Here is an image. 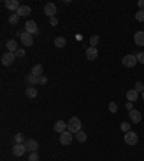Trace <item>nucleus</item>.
Instances as JSON below:
<instances>
[{
  "mask_svg": "<svg viewBox=\"0 0 144 161\" xmlns=\"http://www.w3.org/2000/svg\"><path fill=\"white\" fill-rule=\"evenodd\" d=\"M81 127H82V124H81V121L76 118V117H72L69 121H68V131L72 132V134H76V132L81 131Z\"/></svg>",
  "mask_w": 144,
  "mask_h": 161,
  "instance_id": "nucleus-1",
  "label": "nucleus"
},
{
  "mask_svg": "<svg viewBox=\"0 0 144 161\" xmlns=\"http://www.w3.org/2000/svg\"><path fill=\"white\" fill-rule=\"evenodd\" d=\"M124 141H125V144L128 145H136L138 142V137L134 131H128L125 132V135H124Z\"/></svg>",
  "mask_w": 144,
  "mask_h": 161,
  "instance_id": "nucleus-2",
  "label": "nucleus"
},
{
  "mask_svg": "<svg viewBox=\"0 0 144 161\" xmlns=\"http://www.w3.org/2000/svg\"><path fill=\"white\" fill-rule=\"evenodd\" d=\"M25 32L30 33V35H39L41 30L37 29V25L33 20H28L25 23Z\"/></svg>",
  "mask_w": 144,
  "mask_h": 161,
  "instance_id": "nucleus-3",
  "label": "nucleus"
},
{
  "mask_svg": "<svg viewBox=\"0 0 144 161\" xmlns=\"http://www.w3.org/2000/svg\"><path fill=\"white\" fill-rule=\"evenodd\" d=\"M17 35L20 36V40L25 46H32L33 45V36L28 32H17Z\"/></svg>",
  "mask_w": 144,
  "mask_h": 161,
  "instance_id": "nucleus-4",
  "label": "nucleus"
},
{
  "mask_svg": "<svg viewBox=\"0 0 144 161\" xmlns=\"http://www.w3.org/2000/svg\"><path fill=\"white\" fill-rule=\"evenodd\" d=\"M137 62H138V61H137L136 55H127V56L123 58V65L125 66V68H134Z\"/></svg>",
  "mask_w": 144,
  "mask_h": 161,
  "instance_id": "nucleus-5",
  "label": "nucleus"
},
{
  "mask_svg": "<svg viewBox=\"0 0 144 161\" xmlns=\"http://www.w3.org/2000/svg\"><path fill=\"white\" fill-rule=\"evenodd\" d=\"M23 145H25L26 151H29V153H35V151H37V148H39V144H37V141H35V140H26L25 142H23Z\"/></svg>",
  "mask_w": 144,
  "mask_h": 161,
  "instance_id": "nucleus-6",
  "label": "nucleus"
},
{
  "mask_svg": "<svg viewBox=\"0 0 144 161\" xmlns=\"http://www.w3.org/2000/svg\"><path fill=\"white\" fill-rule=\"evenodd\" d=\"M72 132L69 131H65V132H62L61 137H59V142H61L62 145H69L71 142H72Z\"/></svg>",
  "mask_w": 144,
  "mask_h": 161,
  "instance_id": "nucleus-7",
  "label": "nucleus"
},
{
  "mask_svg": "<svg viewBox=\"0 0 144 161\" xmlns=\"http://www.w3.org/2000/svg\"><path fill=\"white\" fill-rule=\"evenodd\" d=\"M15 59H16V55L12 53V52H7V53H4L2 56V63L4 66H10L13 62H15Z\"/></svg>",
  "mask_w": 144,
  "mask_h": 161,
  "instance_id": "nucleus-8",
  "label": "nucleus"
},
{
  "mask_svg": "<svg viewBox=\"0 0 144 161\" xmlns=\"http://www.w3.org/2000/svg\"><path fill=\"white\" fill-rule=\"evenodd\" d=\"M43 13H45L46 16L50 17H55V13H56V6H55V3H46L45 7H43Z\"/></svg>",
  "mask_w": 144,
  "mask_h": 161,
  "instance_id": "nucleus-9",
  "label": "nucleus"
},
{
  "mask_svg": "<svg viewBox=\"0 0 144 161\" xmlns=\"http://www.w3.org/2000/svg\"><path fill=\"white\" fill-rule=\"evenodd\" d=\"M13 154L16 155V157H22L23 154L26 153V148H25V145L23 144H15L13 145V148H12Z\"/></svg>",
  "mask_w": 144,
  "mask_h": 161,
  "instance_id": "nucleus-10",
  "label": "nucleus"
},
{
  "mask_svg": "<svg viewBox=\"0 0 144 161\" xmlns=\"http://www.w3.org/2000/svg\"><path fill=\"white\" fill-rule=\"evenodd\" d=\"M97 58H98V49L89 46V48L86 49V59H88V61H95Z\"/></svg>",
  "mask_w": 144,
  "mask_h": 161,
  "instance_id": "nucleus-11",
  "label": "nucleus"
},
{
  "mask_svg": "<svg viewBox=\"0 0 144 161\" xmlns=\"http://www.w3.org/2000/svg\"><path fill=\"white\" fill-rule=\"evenodd\" d=\"M4 4H6V7H7L9 10H12V12H17L19 7H20V4H19L17 0H6Z\"/></svg>",
  "mask_w": 144,
  "mask_h": 161,
  "instance_id": "nucleus-12",
  "label": "nucleus"
},
{
  "mask_svg": "<svg viewBox=\"0 0 144 161\" xmlns=\"http://www.w3.org/2000/svg\"><path fill=\"white\" fill-rule=\"evenodd\" d=\"M54 128H55V132H59V134H62V132L66 131V128H68V124H66L65 121L59 120V121H56V122H55Z\"/></svg>",
  "mask_w": 144,
  "mask_h": 161,
  "instance_id": "nucleus-13",
  "label": "nucleus"
},
{
  "mask_svg": "<svg viewBox=\"0 0 144 161\" xmlns=\"http://www.w3.org/2000/svg\"><path fill=\"white\" fill-rule=\"evenodd\" d=\"M128 117H130V120H131L134 124H138L141 121V114H140V111H137V109H133V111L128 112Z\"/></svg>",
  "mask_w": 144,
  "mask_h": 161,
  "instance_id": "nucleus-14",
  "label": "nucleus"
},
{
  "mask_svg": "<svg viewBox=\"0 0 144 161\" xmlns=\"http://www.w3.org/2000/svg\"><path fill=\"white\" fill-rule=\"evenodd\" d=\"M30 12H32V9L29 7V6H20V7H19V10L16 12V15L19 17H25V16H29V15H30Z\"/></svg>",
  "mask_w": 144,
  "mask_h": 161,
  "instance_id": "nucleus-15",
  "label": "nucleus"
},
{
  "mask_svg": "<svg viewBox=\"0 0 144 161\" xmlns=\"http://www.w3.org/2000/svg\"><path fill=\"white\" fill-rule=\"evenodd\" d=\"M6 48H7V52H12V53H15L19 48H17V42L15 40V39H10V40L6 42Z\"/></svg>",
  "mask_w": 144,
  "mask_h": 161,
  "instance_id": "nucleus-16",
  "label": "nucleus"
},
{
  "mask_svg": "<svg viewBox=\"0 0 144 161\" xmlns=\"http://www.w3.org/2000/svg\"><path fill=\"white\" fill-rule=\"evenodd\" d=\"M30 74H32L33 76H36V78H41L42 75H43V68H42V65H39V63L35 65L32 68V72H30Z\"/></svg>",
  "mask_w": 144,
  "mask_h": 161,
  "instance_id": "nucleus-17",
  "label": "nucleus"
},
{
  "mask_svg": "<svg viewBox=\"0 0 144 161\" xmlns=\"http://www.w3.org/2000/svg\"><path fill=\"white\" fill-rule=\"evenodd\" d=\"M134 42L137 46H144V32H137L134 35Z\"/></svg>",
  "mask_w": 144,
  "mask_h": 161,
  "instance_id": "nucleus-18",
  "label": "nucleus"
},
{
  "mask_svg": "<svg viewBox=\"0 0 144 161\" xmlns=\"http://www.w3.org/2000/svg\"><path fill=\"white\" fill-rule=\"evenodd\" d=\"M125 95H127V99L130 101V102H134V101L138 99V92H137L136 89H130Z\"/></svg>",
  "mask_w": 144,
  "mask_h": 161,
  "instance_id": "nucleus-19",
  "label": "nucleus"
},
{
  "mask_svg": "<svg viewBox=\"0 0 144 161\" xmlns=\"http://www.w3.org/2000/svg\"><path fill=\"white\" fill-rule=\"evenodd\" d=\"M26 82H28L29 87H33V85H36V83H39V79H37L36 76H33L32 74H29L28 76H26Z\"/></svg>",
  "mask_w": 144,
  "mask_h": 161,
  "instance_id": "nucleus-20",
  "label": "nucleus"
},
{
  "mask_svg": "<svg viewBox=\"0 0 144 161\" xmlns=\"http://www.w3.org/2000/svg\"><path fill=\"white\" fill-rule=\"evenodd\" d=\"M65 45H66V39H65V37L59 36V37H56V39H55V46H56V48H59V49H61V48H63Z\"/></svg>",
  "mask_w": 144,
  "mask_h": 161,
  "instance_id": "nucleus-21",
  "label": "nucleus"
},
{
  "mask_svg": "<svg viewBox=\"0 0 144 161\" xmlns=\"http://www.w3.org/2000/svg\"><path fill=\"white\" fill-rule=\"evenodd\" d=\"M13 140H15V142H16V144H23V142H25V134H22V132H17Z\"/></svg>",
  "mask_w": 144,
  "mask_h": 161,
  "instance_id": "nucleus-22",
  "label": "nucleus"
},
{
  "mask_svg": "<svg viewBox=\"0 0 144 161\" xmlns=\"http://www.w3.org/2000/svg\"><path fill=\"white\" fill-rule=\"evenodd\" d=\"M26 95H28L29 98H36V96H37V91L33 87H29L28 89H26Z\"/></svg>",
  "mask_w": 144,
  "mask_h": 161,
  "instance_id": "nucleus-23",
  "label": "nucleus"
},
{
  "mask_svg": "<svg viewBox=\"0 0 144 161\" xmlns=\"http://www.w3.org/2000/svg\"><path fill=\"white\" fill-rule=\"evenodd\" d=\"M75 138H76L79 142H85V141H86V134L84 131H79V132H76Z\"/></svg>",
  "mask_w": 144,
  "mask_h": 161,
  "instance_id": "nucleus-24",
  "label": "nucleus"
},
{
  "mask_svg": "<svg viewBox=\"0 0 144 161\" xmlns=\"http://www.w3.org/2000/svg\"><path fill=\"white\" fill-rule=\"evenodd\" d=\"M98 43H99V36H98V35H94V36L89 37V45L92 46V48H95Z\"/></svg>",
  "mask_w": 144,
  "mask_h": 161,
  "instance_id": "nucleus-25",
  "label": "nucleus"
},
{
  "mask_svg": "<svg viewBox=\"0 0 144 161\" xmlns=\"http://www.w3.org/2000/svg\"><path fill=\"white\" fill-rule=\"evenodd\" d=\"M9 23H10V25H16V23H19V16H17L16 13H13V15L9 16Z\"/></svg>",
  "mask_w": 144,
  "mask_h": 161,
  "instance_id": "nucleus-26",
  "label": "nucleus"
},
{
  "mask_svg": "<svg viewBox=\"0 0 144 161\" xmlns=\"http://www.w3.org/2000/svg\"><path fill=\"white\" fill-rule=\"evenodd\" d=\"M120 129H121L123 132H128V131H131V125L128 124V122H121Z\"/></svg>",
  "mask_w": 144,
  "mask_h": 161,
  "instance_id": "nucleus-27",
  "label": "nucleus"
},
{
  "mask_svg": "<svg viewBox=\"0 0 144 161\" xmlns=\"http://www.w3.org/2000/svg\"><path fill=\"white\" fill-rule=\"evenodd\" d=\"M108 109H110V112L115 114V112L118 111V107H117V104H115V102H110V104H108Z\"/></svg>",
  "mask_w": 144,
  "mask_h": 161,
  "instance_id": "nucleus-28",
  "label": "nucleus"
},
{
  "mask_svg": "<svg viewBox=\"0 0 144 161\" xmlns=\"http://www.w3.org/2000/svg\"><path fill=\"white\" fill-rule=\"evenodd\" d=\"M136 20L144 22V10H138V12H136Z\"/></svg>",
  "mask_w": 144,
  "mask_h": 161,
  "instance_id": "nucleus-29",
  "label": "nucleus"
},
{
  "mask_svg": "<svg viewBox=\"0 0 144 161\" xmlns=\"http://www.w3.org/2000/svg\"><path fill=\"white\" fill-rule=\"evenodd\" d=\"M28 161H39V154H37V151L29 154V160Z\"/></svg>",
  "mask_w": 144,
  "mask_h": 161,
  "instance_id": "nucleus-30",
  "label": "nucleus"
},
{
  "mask_svg": "<svg viewBox=\"0 0 144 161\" xmlns=\"http://www.w3.org/2000/svg\"><path fill=\"white\" fill-rule=\"evenodd\" d=\"M134 89H136L137 92H141V94H143V92H144V85H143V82H137V83H136V88H134Z\"/></svg>",
  "mask_w": 144,
  "mask_h": 161,
  "instance_id": "nucleus-31",
  "label": "nucleus"
},
{
  "mask_svg": "<svg viewBox=\"0 0 144 161\" xmlns=\"http://www.w3.org/2000/svg\"><path fill=\"white\" fill-rule=\"evenodd\" d=\"M15 55H16V58H23V56H25V50L19 48V49L15 52Z\"/></svg>",
  "mask_w": 144,
  "mask_h": 161,
  "instance_id": "nucleus-32",
  "label": "nucleus"
},
{
  "mask_svg": "<svg viewBox=\"0 0 144 161\" xmlns=\"http://www.w3.org/2000/svg\"><path fill=\"white\" fill-rule=\"evenodd\" d=\"M136 56H137V61H138V62H140V63H144V52H138Z\"/></svg>",
  "mask_w": 144,
  "mask_h": 161,
  "instance_id": "nucleus-33",
  "label": "nucleus"
},
{
  "mask_svg": "<svg viewBox=\"0 0 144 161\" xmlns=\"http://www.w3.org/2000/svg\"><path fill=\"white\" fill-rule=\"evenodd\" d=\"M39 79V83H41V85H46V83H48V78H46L45 75H42L41 78H37Z\"/></svg>",
  "mask_w": 144,
  "mask_h": 161,
  "instance_id": "nucleus-34",
  "label": "nucleus"
},
{
  "mask_svg": "<svg viewBox=\"0 0 144 161\" xmlns=\"http://www.w3.org/2000/svg\"><path fill=\"white\" fill-rule=\"evenodd\" d=\"M49 23H50L52 26H56V25H58V19H56V17H50V19H49Z\"/></svg>",
  "mask_w": 144,
  "mask_h": 161,
  "instance_id": "nucleus-35",
  "label": "nucleus"
},
{
  "mask_svg": "<svg viewBox=\"0 0 144 161\" xmlns=\"http://www.w3.org/2000/svg\"><path fill=\"white\" fill-rule=\"evenodd\" d=\"M137 6L140 7V10H144V0H138V3H137Z\"/></svg>",
  "mask_w": 144,
  "mask_h": 161,
  "instance_id": "nucleus-36",
  "label": "nucleus"
},
{
  "mask_svg": "<svg viewBox=\"0 0 144 161\" xmlns=\"http://www.w3.org/2000/svg\"><path fill=\"white\" fill-rule=\"evenodd\" d=\"M125 108H127L128 111H133V109H134V108H133V104L130 102V101H128V102L125 104Z\"/></svg>",
  "mask_w": 144,
  "mask_h": 161,
  "instance_id": "nucleus-37",
  "label": "nucleus"
},
{
  "mask_svg": "<svg viewBox=\"0 0 144 161\" xmlns=\"http://www.w3.org/2000/svg\"><path fill=\"white\" fill-rule=\"evenodd\" d=\"M141 96H143V99H144V92H143V94H141Z\"/></svg>",
  "mask_w": 144,
  "mask_h": 161,
  "instance_id": "nucleus-38",
  "label": "nucleus"
}]
</instances>
